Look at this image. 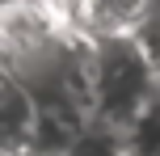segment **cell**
<instances>
[{"label":"cell","mask_w":160,"mask_h":156,"mask_svg":"<svg viewBox=\"0 0 160 156\" xmlns=\"http://www.w3.org/2000/svg\"><path fill=\"white\" fill-rule=\"evenodd\" d=\"M68 156H131L127 131L114 123H101V118H88V127L80 131V139L72 143Z\"/></svg>","instance_id":"obj_5"},{"label":"cell","mask_w":160,"mask_h":156,"mask_svg":"<svg viewBox=\"0 0 160 156\" xmlns=\"http://www.w3.org/2000/svg\"><path fill=\"white\" fill-rule=\"evenodd\" d=\"M88 84H93V118L114 123L122 131L160 97V76L135 38L88 47Z\"/></svg>","instance_id":"obj_2"},{"label":"cell","mask_w":160,"mask_h":156,"mask_svg":"<svg viewBox=\"0 0 160 156\" xmlns=\"http://www.w3.org/2000/svg\"><path fill=\"white\" fill-rule=\"evenodd\" d=\"M127 148L131 156H160V97L127 127Z\"/></svg>","instance_id":"obj_6"},{"label":"cell","mask_w":160,"mask_h":156,"mask_svg":"<svg viewBox=\"0 0 160 156\" xmlns=\"http://www.w3.org/2000/svg\"><path fill=\"white\" fill-rule=\"evenodd\" d=\"M0 76L17 80L42 110L93 114L88 42L68 30L55 0L0 4Z\"/></svg>","instance_id":"obj_1"},{"label":"cell","mask_w":160,"mask_h":156,"mask_svg":"<svg viewBox=\"0 0 160 156\" xmlns=\"http://www.w3.org/2000/svg\"><path fill=\"white\" fill-rule=\"evenodd\" d=\"M156 0H55L59 17L80 42H122L135 38Z\"/></svg>","instance_id":"obj_3"},{"label":"cell","mask_w":160,"mask_h":156,"mask_svg":"<svg viewBox=\"0 0 160 156\" xmlns=\"http://www.w3.org/2000/svg\"><path fill=\"white\" fill-rule=\"evenodd\" d=\"M38 123H42V106L17 80L0 76V131H4L0 148H4V156H30Z\"/></svg>","instance_id":"obj_4"},{"label":"cell","mask_w":160,"mask_h":156,"mask_svg":"<svg viewBox=\"0 0 160 156\" xmlns=\"http://www.w3.org/2000/svg\"><path fill=\"white\" fill-rule=\"evenodd\" d=\"M135 42H139V47H143L148 63H152V68H156V76H160V0L152 4V13H148V21L139 25Z\"/></svg>","instance_id":"obj_7"}]
</instances>
